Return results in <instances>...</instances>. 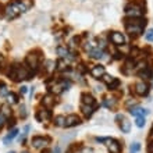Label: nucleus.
I'll use <instances>...</instances> for the list:
<instances>
[{
  "instance_id": "1",
  "label": "nucleus",
  "mask_w": 153,
  "mask_h": 153,
  "mask_svg": "<svg viewBox=\"0 0 153 153\" xmlns=\"http://www.w3.org/2000/svg\"><path fill=\"white\" fill-rule=\"evenodd\" d=\"M143 11L145 10H142V6L138 3H131L125 7V14L131 18H139V17H142Z\"/></svg>"
},
{
  "instance_id": "2",
  "label": "nucleus",
  "mask_w": 153,
  "mask_h": 153,
  "mask_svg": "<svg viewBox=\"0 0 153 153\" xmlns=\"http://www.w3.org/2000/svg\"><path fill=\"white\" fill-rule=\"evenodd\" d=\"M20 8H18V6L16 4V1H13V3H10L6 7V10H4V14H6V17H7L8 20H14V18H17V17L20 16Z\"/></svg>"
},
{
  "instance_id": "3",
  "label": "nucleus",
  "mask_w": 153,
  "mask_h": 153,
  "mask_svg": "<svg viewBox=\"0 0 153 153\" xmlns=\"http://www.w3.org/2000/svg\"><path fill=\"white\" fill-rule=\"evenodd\" d=\"M50 143V138L48 137H33L32 138V146L35 149H43Z\"/></svg>"
},
{
  "instance_id": "4",
  "label": "nucleus",
  "mask_w": 153,
  "mask_h": 153,
  "mask_svg": "<svg viewBox=\"0 0 153 153\" xmlns=\"http://www.w3.org/2000/svg\"><path fill=\"white\" fill-rule=\"evenodd\" d=\"M27 65H28L31 70H35L38 68V65H39V54H35V53H29L28 56H27Z\"/></svg>"
},
{
  "instance_id": "5",
  "label": "nucleus",
  "mask_w": 153,
  "mask_h": 153,
  "mask_svg": "<svg viewBox=\"0 0 153 153\" xmlns=\"http://www.w3.org/2000/svg\"><path fill=\"white\" fill-rule=\"evenodd\" d=\"M110 40H111V43L116 45V46H123V45H125L124 35L121 32H117V31H113V32L110 33Z\"/></svg>"
},
{
  "instance_id": "6",
  "label": "nucleus",
  "mask_w": 153,
  "mask_h": 153,
  "mask_svg": "<svg viewBox=\"0 0 153 153\" xmlns=\"http://www.w3.org/2000/svg\"><path fill=\"white\" fill-rule=\"evenodd\" d=\"M134 88H135V92H137L139 96H146L148 92H149V86H148V84H146L145 81H138Z\"/></svg>"
},
{
  "instance_id": "7",
  "label": "nucleus",
  "mask_w": 153,
  "mask_h": 153,
  "mask_svg": "<svg viewBox=\"0 0 153 153\" xmlns=\"http://www.w3.org/2000/svg\"><path fill=\"white\" fill-rule=\"evenodd\" d=\"M106 142H107V146H109V152L110 153H120L121 152V145H120V142L118 141L109 138V139H106Z\"/></svg>"
},
{
  "instance_id": "8",
  "label": "nucleus",
  "mask_w": 153,
  "mask_h": 153,
  "mask_svg": "<svg viewBox=\"0 0 153 153\" xmlns=\"http://www.w3.org/2000/svg\"><path fill=\"white\" fill-rule=\"evenodd\" d=\"M106 74L105 71V67L100 64L97 65H93L92 70H91V75L93 76V78H96V79H99V78H103V75Z\"/></svg>"
},
{
  "instance_id": "9",
  "label": "nucleus",
  "mask_w": 153,
  "mask_h": 153,
  "mask_svg": "<svg viewBox=\"0 0 153 153\" xmlns=\"http://www.w3.org/2000/svg\"><path fill=\"white\" fill-rule=\"evenodd\" d=\"M81 118L75 114H70L68 117H65V127H74V125H79Z\"/></svg>"
},
{
  "instance_id": "10",
  "label": "nucleus",
  "mask_w": 153,
  "mask_h": 153,
  "mask_svg": "<svg viewBox=\"0 0 153 153\" xmlns=\"http://www.w3.org/2000/svg\"><path fill=\"white\" fill-rule=\"evenodd\" d=\"M54 103H56V100H54V97L50 96V95H46V96H43V99H42V105H43L46 109H52L53 106H54Z\"/></svg>"
},
{
  "instance_id": "11",
  "label": "nucleus",
  "mask_w": 153,
  "mask_h": 153,
  "mask_svg": "<svg viewBox=\"0 0 153 153\" xmlns=\"http://www.w3.org/2000/svg\"><path fill=\"white\" fill-rule=\"evenodd\" d=\"M135 67V61H134V59H128V60L125 61L124 67L121 68V73L123 74H129L131 73V70Z\"/></svg>"
},
{
  "instance_id": "12",
  "label": "nucleus",
  "mask_w": 153,
  "mask_h": 153,
  "mask_svg": "<svg viewBox=\"0 0 153 153\" xmlns=\"http://www.w3.org/2000/svg\"><path fill=\"white\" fill-rule=\"evenodd\" d=\"M118 124H120V129L123 132L128 134L131 131V121H128L127 118H123L121 121H118Z\"/></svg>"
},
{
  "instance_id": "13",
  "label": "nucleus",
  "mask_w": 153,
  "mask_h": 153,
  "mask_svg": "<svg viewBox=\"0 0 153 153\" xmlns=\"http://www.w3.org/2000/svg\"><path fill=\"white\" fill-rule=\"evenodd\" d=\"M129 113L135 117H145L148 114V110L141 109V107H132V109H129Z\"/></svg>"
},
{
  "instance_id": "14",
  "label": "nucleus",
  "mask_w": 153,
  "mask_h": 153,
  "mask_svg": "<svg viewBox=\"0 0 153 153\" xmlns=\"http://www.w3.org/2000/svg\"><path fill=\"white\" fill-rule=\"evenodd\" d=\"M139 76H141L143 81H146V79H153V71H152V68H145V70H142V71H139Z\"/></svg>"
},
{
  "instance_id": "15",
  "label": "nucleus",
  "mask_w": 153,
  "mask_h": 153,
  "mask_svg": "<svg viewBox=\"0 0 153 153\" xmlns=\"http://www.w3.org/2000/svg\"><path fill=\"white\" fill-rule=\"evenodd\" d=\"M82 105H89V106H93L95 105V97L89 93H82Z\"/></svg>"
},
{
  "instance_id": "16",
  "label": "nucleus",
  "mask_w": 153,
  "mask_h": 153,
  "mask_svg": "<svg viewBox=\"0 0 153 153\" xmlns=\"http://www.w3.org/2000/svg\"><path fill=\"white\" fill-rule=\"evenodd\" d=\"M89 54H91V57H92V59H97V60H100V59H103V54H105V53H103V50H102V49H99V48H95V49H92V50H91V52H89Z\"/></svg>"
},
{
  "instance_id": "17",
  "label": "nucleus",
  "mask_w": 153,
  "mask_h": 153,
  "mask_svg": "<svg viewBox=\"0 0 153 153\" xmlns=\"http://www.w3.org/2000/svg\"><path fill=\"white\" fill-rule=\"evenodd\" d=\"M81 109H82V113H84L86 117H91L92 116V113L95 111L93 106H89V105H82L81 106Z\"/></svg>"
},
{
  "instance_id": "18",
  "label": "nucleus",
  "mask_w": 153,
  "mask_h": 153,
  "mask_svg": "<svg viewBox=\"0 0 153 153\" xmlns=\"http://www.w3.org/2000/svg\"><path fill=\"white\" fill-rule=\"evenodd\" d=\"M56 52H57V54H59V57H68V49L67 48H64V46H59V48L56 49Z\"/></svg>"
},
{
  "instance_id": "19",
  "label": "nucleus",
  "mask_w": 153,
  "mask_h": 153,
  "mask_svg": "<svg viewBox=\"0 0 153 153\" xmlns=\"http://www.w3.org/2000/svg\"><path fill=\"white\" fill-rule=\"evenodd\" d=\"M6 99H7V103L8 105H16V103H18V96H17L16 93H8L7 96H6Z\"/></svg>"
},
{
  "instance_id": "20",
  "label": "nucleus",
  "mask_w": 153,
  "mask_h": 153,
  "mask_svg": "<svg viewBox=\"0 0 153 153\" xmlns=\"http://www.w3.org/2000/svg\"><path fill=\"white\" fill-rule=\"evenodd\" d=\"M54 125L57 127H65V117L64 116H56L54 117Z\"/></svg>"
},
{
  "instance_id": "21",
  "label": "nucleus",
  "mask_w": 153,
  "mask_h": 153,
  "mask_svg": "<svg viewBox=\"0 0 153 153\" xmlns=\"http://www.w3.org/2000/svg\"><path fill=\"white\" fill-rule=\"evenodd\" d=\"M54 68H56V61H53V60H46V63H45V70H46L48 73H52Z\"/></svg>"
},
{
  "instance_id": "22",
  "label": "nucleus",
  "mask_w": 153,
  "mask_h": 153,
  "mask_svg": "<svg viewBox=\"0 0 153 153\" xmlns=\"http://www.w3.org/2000/svg\"><path fill=\"white\" fill-rule=\"evenodd\" d=\"M116 97H106L105 102H103V105L106 106V107H109V109H111L114 105H116Z\"/></svg>"
},
{
  "instance_id": "23",
  "label": "nucleus",
  "mask_w": 153,
  "mask_h": 153,
  "mask_svg": "<svg viewBox=\"0 0 153 153\" xmlns=\"http://www.w3.org/2000/svg\"><path fill=\"white\" fill-rule=\"evenodd\" d=\"M0 109H1V111H0V114H1V116H4V117H6V118H8V117L11 116V109H10L8 106H1Z\"/></svg>"
},
{
  "instance_id": "24",
  "label": "nucleus",
  "mask_w": 153,
  "mask_h": 153,
  "mask_svg": "<svg viewBox=\"0 0 153 153\" xmlns=\"http://www.w3.org/2000/svg\"><path fill=\"white\" fill-rule=\"evenodd\" d=\"M8 88L6 86V84H3V82H0V95L1 96H7L8 95Z\"/></svg>"
},
{
  "instance_id": "25",
  "label": "nucleus",
  "mask_w": 153,
  "mask_h": 153,
  "mask_svg": "<svg viewBox=\"0 0 153 153\" xmlns=\"http://www.w3.org/2000/svg\"><path fill=\"white\" fill-rule=\"evenodd\" d=\"M141 149V145L138 143V142H134L132 145H131V149H129V153H138Z\"/></svg>"
},
{
  "instance_id": "26",
  "label": "nucleus",
  "mask_w": 153,
  "mask_h": 153,
  "mask_svg": "<svg viewBox=\"0 0 153 153\" xmlns=\"http://www.w3.org/2000/svg\"><path fill=\"white\" fill-rule=\"evenodd\" d=\"M107 86H109V89H110V91H114V89H117V88H118V86H120V81H118V79H116V78H114V81H113V82H111V84H110V85H107Z\"/></svg>"
},
{
  "instance_id": "27",
  "label": "nucleus",
  "mask_w": 153,
  "mask_h": 153,
  "mask_svg": "<svg viewBox=\"0 0 153 153\" xmlns=\"http://www.w3.org/2000/svg\"><path fill=\"white\" fill-rule=\"evenodd\" d=\"M135 124H137V127L142 128V127L145 125V117H137V120H135Z\"/></svg>"
},
{
  "instance_id": "28",
  "label": "nucleus",
  "mask_w": 153,
  "mask_h": 153,
  "mask_svg": "<svg viewBox=\"0 0 153 153\" xmlns=\"http://www.w3.org/2000/svg\"><path fill=\"white\" fill-rule=\"evenodd\" d=\"M145 68H148V63H146L145 60L139 61L137 64V70H139V71H142V70H145Z\"/></svg>"
},
{
  "instance_id": "29",
  "label": "nucleus",
  "mask_w": 153,
  "mask_h": 153,
  "mask_svg": "<svg viewBox=\"0 0 153 153\" xmlns=\"http://www.w3.org/2000/svg\"><path fill=\"white\" fill-rule=\"evenodd\" d=\"M20 117L21 118H25V117H27V109H25L24 105H20Z\"/></svg>"
},
{
  "instance_id": "30",
  "label": "nucleus",
  "mask_w": 153,
  "mask_h": 153,
  "mask_svg": "<svg viewBox=\"0 0 153 153\" xmlns=\"http://www.w3.org/2000/svg\"><path fill=\"white\" fill-rule=\"evenodd\" d=\"M103 81H105L107 85H110V84H111V82L114 81V78H113L111 75H107V74H105V75H103Z\"/></svg>"
},
{
  "instance_id": "31",
  "label": "nucleus",
  "mask_w": 153,
  "mask_h": 153,
  "mask_svg": "<svg viewBox=\"0 0 153 153\" xmlns=\"http://www.w3.org/2000/svg\"><path fill=\"white\" fill-rule=\"evenodd\" d=\"M17 132H18V129H17V128L11 129V131H10V134H8V135H7V139H10V141H11L13 138H14V137H16V135H17Z\"/></svg>"
},
{
  "instance_id": "32",
  "label": "nucleus",
  "mask_w": 153,
  "mask_h": 153,
  "mask_svg": "<svg viewBox=\"0 0 153 153\" xmlns=\"http://www.w3.org/2000/svg\"><path fill=\"white\" fill-rule=\"evenodd\" d=\"M146 39L149 40V42H153V29H149L146 32Z\"/></svg>"
},
{
  "instance_id": "33",
  "label": "nucleus",
  "mask_w": 153,
  "mask_h": 153,
  "mask_svg": "<svg viewBox=\"0 0 153 153\" xmlns=\"http://www.w3.org/2000/svg\"><path fill=\"white\" fill-rule=\"evenodd\" d=\"M57 64H59V67H57L59 70H64L65 68V63L63 60H59V61H57Z\"/></svg>"
},
{
  "instance_id": "34",
  "label": "nucleus",
  "mask_w": 153,
  "mask_h": 153,
  "mask_svg": "<svg viewBox=\"0 0 153 153\" xmlns=\"http://www.w3.org/2000/svg\"><path fill=\"white\" fill-rule=\"evenodd\" d=\"M134 105H135V100H134L132 97H131L129 100H127V102H125V106H127V107H129V106H134Z\"/></svg>"
},
{
  "instance_id": "35",
  "label": "nucleus",
  "mask_w": 153,
  "mask_h": 153,
  "mask_svg": "<svg viewBox=\"0 0 153 153\" xmlns=\"http://www.w3.org/2000/svg\"><path fill=\"white\" fill-rule=\"evenodd\" d=\"M4 65H6V60H4V57L0 54V68H3Z\"/></svg>"
},
{
  "instance_id": "36",
  "label": "nucleus",
  "mask_w": 153,
  "mask_h": 153,
  "mask_svg": "<svg viewBox=\"0 0 153 153\" xmlns=\"http://www.w3.org/2000/svg\"><path fill=\"white\" fill-rule=\"evenodd\" d=\"M4 123H6V117L0 114V128H1V127L4 125Z\"/></svg>"
},
{
  "instance_id": "37",
  "label": "nucleus",
  "mask_w": 153,
  "mask_h": 153,
  "mask_svg": "<svg viewBox=\"0 0 153 153\" xmlns=\"http://www.w3.org/2000/svg\"><path fill=\"white\" fill-rule=\"evenodd\" d=\"M131 53H132V57L138 56V54H139V49H138V48H134V49H132V52H131Z\"/></svg>"
},
{
  "instance_id": "38",
  "label": "nucleus",
  "mask_w": 153,
  "mask_h": 153,
  "mask_svg": "<svg viewBox=\"0 0 153 153\" xmlns=\"http://www.w3.org/2000/svg\"><path fill=\"white\" fill-rule=\"evenodd\" d=\"M148 152L153 153V142H149V145H148Z\"/></svg>"
},
{
  "instance_id": "39",
  "label": "nucleus",
  "mask_w": 153,
  "mask_h": 153,
  "mask_svg": "<svg viewBox=\"0 0 153 153\" xmlns=\"http://www.w3.org/2000/svg\"><path fill=\"white\" fill-rule=\"evenodd\" d=\"M52 153H61L60 148H59V146H56V148H54V149H53V152H52Z\"/></svg>"
},
{
  "instance_id": "40",
  "label": "nucleus",
  "mask_w": 153,
  "mask_h": 153,
  "mask_svg": "<svg viewBox=\"0 0 153 153\" xmlns=\"http://www.w3.org/2000/svg\"><path fill=\"white\" fill-rule=\"evenodd\" d=\"M29 128H31V127H29V125H25V127H24V134H28Z\"/></svg>"
},
{
  "instance_id": "41",
  "label": "nucleus",
  "mask_w": 153,
  "mask_h": 153,
  "mask_svg": "<svg viewBox=\"0 0 153 153\" xmlns=\"http://www.w3.org/2000/svg\"><path fill=\"white\" fill-rule=\"evenodd\" d=\"M27 92V86H21V93H25Z\"/></svg>"
},
{
  "instance_id": "42",
  "label": "nucleus",
  "mask_w": 153,
  "mask_h": 153,
  "mask_svg": "<svg viewBox=\"0 0 153 153\" xmlns=\"http://www.w3.org/2000/svg\"><path fill=\"white\" fill-rule=\"evenodd\" d=\"M152 134H153V125H152Z\"/></svg>"
},
{
  "instance_id": "43",
  "label": "nucleus",
  "mask_w": 153,
  "mask_h": 153,
  "mask_svg": "<svg viewBox=\"0 0 153 153\" xmlns=\"http://www.w3.org/2000/svg\"><path fill=\"white\" fill-rule=\"evenodd\" d=\"M8 153H14V152H8Z\"/></svg>"
},
{
  "instance_id": "44",
  "label": "nucleus",
  "mask_w": 153,
  "mask_h": 153,
  "mask_svg": "<svg viewBox=\"0 0 153 153\" xmlns=\"http://www.w3.org/2000/svg\"><path fill=\"white\" fill-rule=\"evenodd\" d=\"M152 84H153V79H152Z\"/></svg>"
},
{
  "instance_id": "45",
  "label": "nucleus",
  "mask_w": 153,
  "mask_h": 153,
  "mask_svg": "<svg viewBox=\"0 0 153 153\" xmlns=\"http://www.w3.org/2000/svg\"><path fill=\"white\" fill-rule=\"evenodd\" d=\"M22 153H27V152H22Z\"/></svg>"
}]
</instances>
